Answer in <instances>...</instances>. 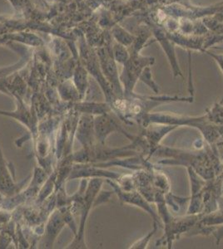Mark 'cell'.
<instances>
[{"mask_svg": "<svg viewBox=\"0 0 223 249\" xmlns=\"http://www.w3.org/2000/svg\"><path fill=\"white\" fill-rule=\"evenodd\" d=\"M159 159L157 164L191 168L204 179H211L220 175L223 160L218 148H212L207 143L196 150H182L158 145L151 159Z\"/></svg>", "mask_w": 223, "mask_h": 249, "instance_id": "cell-1", "label": "cell"}, {"mask_svg": "<svg viewBox=\"0 0 223 249\" xmlns=\"http://www.w3.org/2000/svg\"><path fill=\"white\" fill-rule=\"evenodd\" d=\"M151 123L170 124L178 128L181 126L195 128L202 134L204 141L212 148H218L223 142L221 133L223 126L211 123L205 114L199 116H185L171 112L152 111L143 117L139 126L145 127Z\"/></svg>", "mask_w": 223, "mask_h": 249, "instance_id": "cell-2", "label": "cell"}, {"mask_svg": "<svg viewBox=\"0 0 223 249\" xmlns=\"http://www.w3.org/2000/svg\"><path fill=\"white\" fill-rule=\"evenodd\" d=\"M155 63V58L145 57L141 54H130V58L124 65L122 71L120 82L123 88L125 98L134 93V89L139 77L147 67H152Z\"/></svg>", "mask_w": 223, "mask_h": 249, "instance_id": "cell-3", "label": "cell"}, {"mask_svg": "<svg viewBox=\"0 0 223 249\" xmlns=\"http://www.w3.org/2000/svg\"><path fill=\"white\" fill-rule=\"evenodd\" d=\"M201 214H185L172 217L167 223L163 224L164 234L158 240L155 248L166 247L170 249L172 244L192 230L200 219Z\"/></svg>", "mask_w": 223, "mask_h": 249, "instance_id": "cell-4", "label": "cell"}, {"mask_svg": "<svg viewBox=\"0 0 223 249\" xmlns=\"http://www.w3.org/2000/svg\"><path fill=\"white\" fill-rule=\"evenodd\" d=\"M103 180L101 178H94L91 180L88 184V188L85 192L84 198H83V204H82V217L80 221L79 232L76 236V238L74 242L69 245L68 248L73 249H79V248H86L84 243V230L86 221L89 215L91 208L93 206V203L96 200L97 196L100 192L102 188Z\"/></svg>", "mask_w": 223, "mask_h": 249, "instance_id": "cell-5", "label": "cell"}, {"mask_svg": "<svg viewBox=\"0 0 223 249\" xmlns=\"http://www.w3.org/2000/svg\"><path fill=\"white\" fill-rule=\"evenodd\" d=\"M107 183H109L111 186L113 187L114 192L119 197V200L123 204H131L136 207H139L145 212H147L154 222H157L162 227H163L161 219L158 216V213L153 210L152 204L147 201V199L142 196L138 190H132V191H126L122 190L121 188L117 184V182L112 181V179H107Z\"/></svg>", "mask_w": 223, "mask_h": 249, "instance_id": "cell-6", "label": "cell"}, {"mask_svg": "<svg viewBox=\"0 0 223 249\" xmlns=\"http://www.w3.org/2000/svg\"><path fill=\"white\" fill-rule=\"evenodd\" d=\"M93 130L100 144H104L107 136L114 132H121L131 141L135 136L127 133L126 130H123L121 125L110 116L109 113L102 114L97 116L93 121Z\"/></svg>", "mask_w": 223, "mask_h": 249, "instance_id": "cell-7", "label": "cell"}, {"mask_svg": "<svg viewBox=\"0 0 223 249\" xmlns=\"http://www.w3.org/2000/svg\"><path fill=\"white\" fill-rule=\"evenodd\" d=\"M140 133L145 142L147 143L148 149H149V155L148 158L151 160V156L156 148L161 144L162 140L171 133L173 130L178 129L175 125H170V124H156L151 123L147 124L145 127L140 128Z\"/></svg>", "mask_w": 223, "mask_h": 249, "instance_id": "cell-8", "label": "cell"}, {"mask_svg": "<svg viewBox=\"0 0 223 249\" xmlns=\"http://www.w3.org/2000/svg\"><path fill=\"white\" fill-rule=\"evenodd\" d=\"M153 34L163 49L164 53L167 56V60L169 62L170 66L172 68V75L173 77H181L183 78V74L182 72L181 68L178 63V57L176 55L175 48L172 43V40L170 39L167 34H165L162 29H153Z\"/></svg>", "mask_w": 223, "mask_h": 249, "instance_id": "cell-9", "label": "cell"}, {"mask_svg": "<svg viewBox=\"0 0 223 249\" xmlns=\"http://www.w3.org/2000/svg\"><path fill=\"white\" fill-rule=\"evenodd\" d=\"M151 170H135L133 176L137 190L147 199V201L151 204H154L156 194L158 191L156 190L153 185Z\"/></svg>", "mask_w": 223, "mask_h": 249, "instance_id": "cell-10", "label": "cell"}, {"mask_svg": "<svg viewBox=\"0 0 223 249\" xmlns=\"http://www.w3.org/2000/svg\"><path fill=\"white\" fill-rule=\"evenodd\" d=\"M18 185L12 176L9 165L6 163L2 150L0 148V195L13 196L19 192Z\"/></svg>", "mask_w": 223, "mask_h": 249, "instance_id": "cell-11", "label": "cell"}, {"mask_svg": "<svg viewBox=\"0 0 223 249\" xmlns=\"http://www.w3.org/2000/svg\"><path fill=\"white\" fill-rule=\"evenodd\" d=\"M151 172H152L153 185L156 190L163 194L165 196L171 192V184L167 176L158 166L153 168V170H151Z\"/></svg>", "mask_w": 223, "mask_h": 249, "instance_id": "cell-12", "label": "cell"}, {"mask_svg": "<svg viewBox=\"0 0 223 249\" xmlns=\"http://www.w3.org/2000/svg\"><path fill=\"white\" fill-rule=\"evenodd\" d=\"M204 114L211 123L223 126V103L216 102L211 107L207 108Z\"/></svg>", "mask_w": 223, "mask_h": 249, "instance_id": "cell-13", "label": "cell"}, {"mask_svg": "<svg viewBox=\"0 0 223 249\" xmlns=\"http://www.w3.org/2000/svg\"><path fill=\"white\" fill-rule=\"evenodd\" d=\"M165 200L167 207H171L173 212L178 213L181 211L185 204L189 203L190 198H182L169 192L165 196Z\"/></svg>", "mask_w": 223, "mask_h": 249, "instance_id": "cell-14", "label": "cell"}, {"mask_svg": "<svg viewBox=\"0 0 223 249\" xmlns=\"http://www.w3.org/2000/svg\"><path fill=\"white\" fill-rule=\"evenodd\" d=\"M113 36L116 38L118 43L125 46V47L133 45L134 39H135V37L133 35L129 34L128 32L126 31L125 29L119 26L113 29Z\"/></svg>", "mask_w": 223, "mask_h": 249, "instance_id": "cell-15", "label": "cell"}, {"mask_svg": "<svg viewBox=\"0 0 223 249\" xmlns=\"http://www.w3.org/2000/svg\"><path fill=\"white\" fill-rule=\"evenodd\" d=\"M139 81L144 83L145 85H147L154 93H159L160 88H159L158 83L155 82V80L153 79L151 67H147L145 68L140 75Z\"/></svg>", "mask_w": 223, "mask_h": 249, "instance_id": "cell-16", "label": "cell"}, {"mask_svg": "<svg viewBox=\"0 0 223 249\" xmlns=\"http://www.w3.org/2000/svg\"><path fill=\"white\" fill-rule=\"evenodd\" d=\"M162 228L160 224H158L157 222L153 221V230H151L147 235H145L144 237L140 238L138 241H136L134 244L131 245L129 249H146L149 244L150 241L153 238V236L155 235L156 232H158V229Z\"/></svg>", "mask_w": 223, "mask_h": 249, "instance_id": "cell-17", "label": "cell"}, {"mask_svg": "<svg viewBox=\"0 0 223 249\" xmlns=\"http://www.w3.org/2000/svg\"><path fill=\"white\" fill-rule=\"evenodd\" d=\"M112 53H113V58L115 59V61L122 65H124L125 63L130 58V53L127 50V47L122 45L119 43L113 46Z\"/></svg>", "mask_w": 223, "mask_h": 249, "instance_id": "cell-18", "label": "cell"}, {"mask_svg": "<svg viewBox=\"0 0 223 249\" xmlns=\"http://www.w3.org/2000/svg\"><path fill=\"white\" fill-rule=\"evenodd\" d=\"M203 53H206V55H208L211 58L214 60L216 63L218 64V68H219L221 71H222L223 76V54L215 53L208 51V50H205V51L203 52ZM220 102L221 103H223V95Z\"/></svg>", "mask_w": 223, "mask_h": 249, "instance_id": "cell-19", "label": "cell"}, {"mask_svg": "<svg viewBox=\"0 0 223 249\" xmlns=\"http://www.w3.org/2000/svg\"><path fill=\"white\" fill-rule=\"evenodd\" d=\"M221 178V181H222V190H223V170L221 171L220 175H219Z\"/></svg>", "mask_w": 223, "mask_h": 249, "instance_id": "cell-20", "label": "cell"}, {"mask_svg": "<svg viewBox=\"0 0 223 249\" xmlns=\"http://www.w3.org/2000/svg\"><path fill=\"white\" fill-rule=\"evenodd\" d=\"M222 139H223V129H222Z\"/></svg>", "mask_w": 223, "mask_h": 249, "instance_id": "cell-21", "label": "cell"}]
</instances>
